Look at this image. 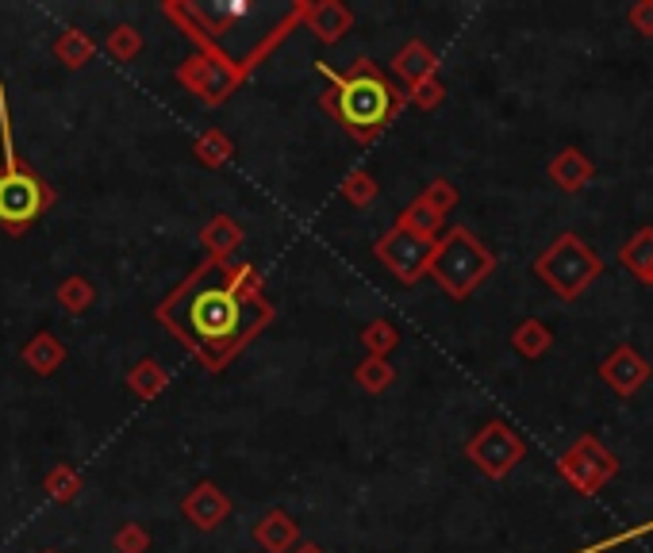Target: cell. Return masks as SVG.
<instances>
[{"label": "cell", "instance_id": "6da1fadb", "mask_svg": "<svg viewBox=\"0 0 653 553\" xmlns=\"http://www.w3.org/2000/svg\"><path fill=\"white\" fill-rule=\"evenodd\" d=\"M277 319L254 261H200L158 300L155 323L205 373H224Z\"/></svg>", "mask_w": 653, "mask_h": 553}, {"label": "cell", "instance_id": "7a4b0ae2", "mask_svg": "<svg viewBox=\"0 0 653 553\" xmlns=\"http://www.w3.org/2000/svg\"><path fill=\"white\" fill-rule=\"evenodd\" d=\"M316 70L327 81V89L316 97L319 112L335 119L358 147H373L408 108L404 85H396L373 58H354L346 70L316 62Z\"/></svg>", "mask_w": 653, "mask_h": 553}, {"label": "cell", "instance_id": "3957f363", "mask_svg": "<svg viewBox=\"0 0 653 553\" xmlns=\"http://www.w3.org/2000/svg\"><path fill=\"white\" fill-rule=\"evenodd\" d=\"M293 31H300V12H296V4L288 8L281 20L254 42L243 58H235L224 42H211V47H205V50L185 55V62H177L174 81L181 85L185 92H192L205 108H219V105H227L246 81H250V73L258 70L261 62L274 58V50L281 47Z\"/></svg>", "mask_w": 653, "mask_h": 553}, {"label": "cell", "instance_id": "277c9868", "mask_svg": "<svg viewBox=\"0 0 653 553\" xmlns=\"http://www.w3.org/2000/svg\"><path fill=\"white\" fill-rule=\"evenodd\" d=\"M0 227L4 235L20 238L47 216L58 204V189L23 161L20 147H16L12 131V108H8V89L0 81Z\"/></svg>", "mask_w": 653, "mask_h": 553}, {"label": "cell", "instance_id": "5b68a950", "mask_svg": "<svg viewBox=\"0 0 653 553\" xmlns=\"http://www.w3.org/2000/svg\"><path fill=\"white\" fill-rule=\"evenodd\" d=\"M492 274H496V254L462 224L443 231V238L435 243V254L427 261V277L457 304L469 300Z\"/></svg>", "mask_w": 653, "mask_h": 553}, {"label": "cell", "instance_id": "8992f818", "mask_svg": "<svg viewBox=\"0 0 653 553\" xmlns=\"http://www.w3.org/2000/svg\"><path fill=\"white\" fill-rule=\"evenodd\" d=\"M531 269H534V277L557 296V300L573 304V300H581L600 277H604V258H600L581 235L565 231V235H557L538 258H534Z\"/></svg>", "mask_w": 653, "mask_h": 553}, {"label": "cell", "instance_id": "52a82bcc", "mask_svg": "<svg viewBox=\"0 0 653 553\" xmlns=\"http://www.w3.org/2000/svg\"><path fill=\"white\" fill-rule=\"evenodd\" d=\"M557 473L581 496H600L607 484L619 476V457L615 450H607L596 435H581L557 457Z\"/></svg>", "mask_w": 653, "mask_h": 553}, {"label": "cell", "instance_id": "ba28073f", "mask_svg": "<svg viewBox=\"0 0 653 553\" xmlns=\"http://www.w3.org/2000/svg\"><path fill=\"white\" fill-rule=\"evenodd\" d=\"M465 457L477 465V473H485L488 481H504L515 465L527 457V442L520 431L504 419H488L469 442H465Z\"/></svg>", "mask_w": 653, "mask_h": 553}, {"label": "cell", "instance_id": "9c48e42d", "mask_svg": "<svg viewBox=\"0 0 653 553\" xmlns=\"http://www.w3.org/2000/svg\"><path fill=\"white\" fill-rule=\"evenodd\" d=\"M431 254H435V243H427V238L404 231V227H388L385 235L373 243V258L380 261V266L388 269L396 280H400L404 288L419 285L423 277H427V261Z\"/></svg>", "mask_w": 653, "mask_h": 553}, {"label": "cell", "instance_id": "30bf717a", "mask_svg": "<svg viewBox=\"0 0 653 553\" xmlns=\"http://www.w3.org/2000/svg\"><path fill=\"white\" fill-rule=\"evenodd\" d=\"M231 515H235V500L227 496L216 481H208V476L192 484V488L185 492V500H181V519L200 534L219 531V526H224Z\"/></svg>", "mask_w": 653, "mask_h": 553}, {"label": "cell", "instance_id": "8fae6325", "mask_svg": "<svg viewBox=\"0 0 653 553\" xmlns=\"http://www.w3.org/2000/svg\"><path fill=\"white\" fill-rule=\"evenodd\" d=\"M653 377V365L646 354H639L634 346H615L612 354L600 362V381H604L607 388H612L615 396L631 399L634 393H642V388L650 385Z\"/></svg>", "mask_w": 653, "mask_h": 553}, {"label": "cell", "instance_id": "7c38bea8", "mask_svg": "<svg viewBox=\"0 0 653 553\" xmlns=\"http://www.w3.org/2000/svg\"><path fill=\"white\" fill-rule=\"evenodd\" d=\"M300 12V28L311 31L324 47H335L354 31V12L343 0H296Z\"/></svg>", "mask_w": 653, "mask_h": 553}, {"label": "cell", "instance_id": "4fadbf2b", "mask_svg": "<svg viewBox=\"0 0 653 553\" xmlns=\"http://www.w3.org/2000/svg\"><path fill=\"white\" fill-rule=\"evenodd\" d=\"M254 542H258L261 553H293L300 546V523H296L285 507H269V512L254 523Z\"/></svg>", "mask_w": 653, "mask_h": 553}, {"label": "cell", "instance_id": "5bb4252c", "mask_svg": "<svg viewBox=\"0 0 653 553\" xmlns=\"http://www.w3.org/2000/svg\"><path fill=\"white\" fill-rule=\"evenodd\" d=\"M200 246H205V258L208 261H235V254H239L243 246V224L235 216H227V211H216V216L208 219L205 227H200Z\"/></svg>", "mask_w": 653, "mask_h": 553}, {"label": "cell", "instance_id": "9a60e30c", "mask_svg": "<svg viewBox=\"0 0 653 553\" xmlns=\"http://www.w3.org/2000/svg\"><path fill=\"white\" fill-rule=\"evenodd\" d=\"M66 357H70V350H66V343L55 330H36V335L20 346V362L28 365L36 377H55L66 365Z\"/></svg>", "mask_w": 653, "mask_h": 553}, {"label": "cell", "instance_id": "2e32d148", "mask_svg": "<svg viewBox=\"0 0 653 553\" xmlns=\"http://www.w3.org/2000/svg\"><path fill=\"white\" fill-rule=\"evenodd\" d=\"M438 66H443V62H438V55L427 47V42H423V39H408L393 55L388 70H393L396 81L415 85V81H423V78H438Z\"/></svg>", "mask_w": 653, "mask_h": 553}, {"label": "cell", "instance_id": "e0dca14e", "mask_svg": "<svg viewBox=\"0 0 653 553\" xmlns=\"http://www.w3.org/2000/svg\"><path fill=\"white\" fill-rule=\"evenodd\" d=\"M546 174H550V181H554L562 192H581L584 185H588L592 177H596V166H592V158L584 155V150L565 147L562 155L550 158Z\"/></svg>", "mask_w": 653, "mask_h": 553}, {"label": "cell", "instance_id": "ac0fdd59", "mask_svg": "<svg viewBox=\"0 0 653 553\" xmlns=\"http://www.w3.org/2000/svg\"><path fill=\"white\" fill-rule=\"evenodd\" d=\"M127 393H131L135 399H142V404H150V399H158L169 388V369L158 357H139V362L127 369L123 377Z\"/></svg>", "mask_w": 653, "mask_h": 553}, {"label": "cell", "instance_id": "d6986e66", "mask_svg": "<svg viewBox=\"0 0 653 553\" xmlns=\"http://www.w3.org/2000/svg\"><path fill=\"white\" fill-rule=\"evenodd\" d=\"M42 492H47L55 504H62V507H70V504H78L81 500V492H85V476L78 465H70V462H55L47 473H42Z\"/></svg>", "mask_w": 653, "mask_h": 553}, {"label": "cell", "instance_id": "ffe728a7", "mask_svg": "<svg viewBox=\"0 0 653 553\" xmlns=\"http://www.w3.org/2000/svg\"><path fill=\"white\" fill-rule=\"evenodd\" d=\"M619 266L639 277L642 285H650L653 280V227H642V231H634L619 246Z\"/></svg>", "mask_w": 653, "mask_h": 553}, {"label": "cell", "instance_id": "44dd1931", "mask_svg": "<svg viewBox=\"0 0 653 553\" xmlns=\"http://www.w3.org/2000/svg\"><path fill=\"white\" fill-rule=\"evenodd\" d=\"M192 158L205 169H224L235 158V139L224 127H205V131L192 139Z\"/></svg>", "mask_w": 653, "mask_h": 553}, {"label": "cell", "instance_id": "7402d4cb", "mask_svg": "<svg viewBox=\"0 0 653 553\" xmlns=\"http://www.w3.org/2000/svg\"><path fill=\"white\" fill-rule=\"evenodd\" d=\"M396 227H404V231L427 238V243H438V238H443V231H446V216H438V211L431 208L427 200L415 197L408 208L396 216Z\"/></svg>", "mask_w": 653, "mask_h": 553}, {"label": "cell", "instance_id": "603a6c76", "mask_svg": "<svg viewBox=\"0 0 653 553\" xmlns=\"http://www.w3.org/2000/svg\"><path fill=\"white\" fill-rule=\"evenodd\" d=\"M50 50H55V62H62L66 70H85V66L97 58V42L85 36L81 28H66Z\"/></svg>", "mask_w": 653, "mask_h": 553}, {"label": "cell", "instance_id": "cb8c5ba5", "mask_svg": "<svg viewBox=\"0 0 653 553\" xmlns=\"http://www.w3.org/2000/svg\"><path fill=\"white\" fill-rule=\"evenodd\" d=\"M354 385L362 388V393L369 396H380L388 393V388L396 385V365L388 362V357H362L358 365H354Z\"/></svg>", "mask_w": 653, "mask_h": 553}, {"label": "cell", "instance_id": "d4e9b609", "mask_svg": "<svg viewBox=\"0 0 653 553\" xmlns=\"http://www.w3.org/2000/svg\"><path fill=\"white\" fill-rule=\"evenodd\" d=\"M512 346L520 357L538 362V357L554 346V330H550V323H542V319H523L520 327L512 330Z\"/></svg>", "mask_w": 653, "mask_h": 553}, {"label": "cell", "instance_id": "484cf974", "mask_svg": "<svg viewBox=\"0 0 653 553\" xmlns=\"http://www.w3.org/2000/svg\"><path fill=\"white\" fill-rule=\"evenodd\" d=\"M55 300H58V308L70 312V316H85V312L97 304V285L81 274H70L55 288Z\"/></svg>", "mask_w": 653, "mask_h": 553}, {"label": "cell", "instance_id": "4316f807", "mask_svg": "<svg viewBox=\"0 0 653 553\" xmlns=\"http://www.w3.org/2000/svg\"><path fill=\"white\" fill-rule=\"evenodd\" d=\"M338 192H343V200L350 204V208H369L373 200H377L380 185L377 177L369 174V169H350V174L343 177V185H338Z\"/></svg>", "mask_w": 653, "mask_h": 553}, {"label": "cell", "instance_id": "83f0119b", "mask_svg": "<svg viewBox=\"0 0 653 553\" xmlns=\"http://www.w3.org/2000/svg\"><path fill=\"white\" fill-rule=\"evenodd\" d=\"M142 47H147V39H142V31L135 28V23H120V28H112L105 39V50L116 62H135V58L142 55Z\"/></svg>", "mask_w": 653, "mask_h": 553}, {"label": "cell", "instance_id": "f1b7e54d", "mask_svg": "<svg viewBox=\"0 0 653 553\" xmlns=\"http://www.w3.org/2000/svg\"><path fill=\"white\" fill-rule=\"evenodd\" d=\"M362 346H366L369 357H388L400 346V330H396V323L388 319H373L362 327Z\"/></svg>", "mask_w": 653, "mask_h": 553}, {"label": "cell", "instance_id": "f546056e", "mask_svg": "<svg viewBox=\"0 0 653 553\" xmlns=\"http://www.w3.org/2000/svg\"><path fill=\"white\" fill-rule=\"evenodd\" d=\"M404 92H408V105L419 108V112H435V108L446 100V85L438 78H423V81L408 85Z\"/></svg>", "mask_w": 653, "mask_h": 553}, {"label": "cell", "instance_id": "4dcf8cb0", "mask_svg": "<svg viewBox=\"0 0 653 553\" xmlns=\"http://www.w3.org/2000/svg\"><path fill=\"white\" fill-rule=\"evenodd\" d=\"M112 550L116 553H147L150 550V531L142 523H123L112 534Z\"/></svg>", "mask_w": 653, "mask_h": 553}, {"label": "cell", "instance_id": "1f68e13d", "mask_svg": "<svg viewBox=\"0 0 653 553\" xmlns=\"http://www.w3.org/2000/svg\"><path fill=\"white\" fill-rule=\"evenodd\" d=\"M419 200H427L431 208L438 211V216H449V211L457 208V189L446 181V177H435V181H431L427 189L419 192Z\"/></svg>", "mask_w": 653, "mask_h": 553}, {"label": "cell", "instance_id": "d6a6232c", "mask_svg": "<svg viewBox=\"0 0 653 553\" xmlns=\"http://www.w3.org/2000/svg\"><path fill=\"white\" fill-rule=\"evenodd\" d=\"M626 23H631L642 39H653V0H639V4L626 12Z\"/></svg>", "mask_w": 653, "mask_h": 553}, {"label": "cell", "instance_id": "836d02e7", "mask_svg": "<svg viewBox=\"0 0 653 553\" xmlns=\"http://www.w3.org/2000/svg\"><path fill=\"white\" fill-rule=\"evenodd\" d=\"M293 553H327V550L319 546V542H300V546H296Z\"/></svg>", "mask_w": 653, "mask_h": 553}]
</instances>
